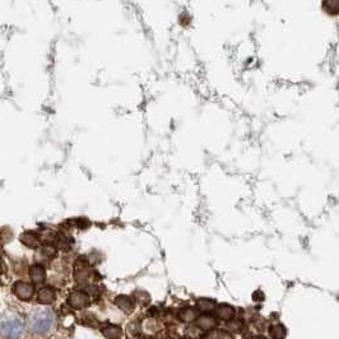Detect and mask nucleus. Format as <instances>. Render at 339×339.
Returning <instances> with one entry per match:
<instances>
[{
  "label": "nucleus",
  "instance_id": "nucleus-1",
  "mask_svg": "<svg viewBox=\"0 0 339 339\" xmlns=\"http://www.w3.org/2000/svg\"><path fill=\"white\" fill-rule=\"evenodd\" d=\"M52 324V313L50 310H37L29 317V327L37 334H43Z\"/></svg>",
  "mask_w": 339,
  "mask_h": 339
},
{
  "label": "nucleus",
  "instance_id": "nucleus-2",
  "mask_svg": "<svg viewBox=\"0 0 339 339\" xmlns=\"http://www.w3.org/2000/svg\"><path fill=\"white\" fill-rule=\"evenodd\" d=\"M23 325L19 320L11 319L3 325V334L8 339H17L22 334Z\"/></svg>",
  "mask_w": 339,
  "mask_h": 339
},
{
  "label": "nucleus",
  "instance_id": "nucleus-3",
  "mask_svg": "<svg viewBox=\"0 0 339 339\" xmlns=\"http://www.w3.org/2000/svg\"><path fill=\"white\" fill-rule=\"evenodd\" d=\"M68 302L71 308L75 309V310H79V309L86 308V306L89 305V296L83 291H75L69 296Z\"/></svg>",
  "mask_w": 339,
  "mask_h": 339
},
{
  "label": "nucleus",
  "instance_id": "nucleus-4",
  "mask_svg": "<svg viewBox=\"0 0 339 339\" xmlns=\"http://www.w3.org/2000/svg\"><path fill=\"white\" fill-rule=\"evenodd\" d=\"M13 292L19 300L27 301L33 295V286L27 282H17L13 286Z\"/></svg>",
  "mask_w": 339,
  "mask_h": 339
},
{
  "label": "nucleus",
  "instance_id": "nucleus-5",
  "mask_svg": "<svg viewBox=\"0 0 339 339\" xmlns=\"http://www.w3.org/2000/svg\"><path fill=\"white\" fill-rule=\"evenodd\" d=\"M29 277H31V281L34 285H41V283L45 282V269L41 265H33L29 268Z\"/></svg>",
  "mask_w": 339,
  "mask_h": 339
},
{
  "label": "nucleus",
  "instance_id": "nucleus-6",
  "mask_svg": "<svg viewBox=\"0 0 339 339\" xmlns=\"http://www.w3.org/2000/svg\"><path fill=\"white\" fill-rule=\"evenodd\" d=\"M115 304H116L117 308L125 314H130L134 310V304H133V300L128 296H119L115 300Z\"/></svg>",
  "mask_w": 339,
  "mask_h": 339
},
{
  "label": "nucleus",
  "instance_id": "nucleus-7",
  "mask_svg": "<svg viewBox=\"0 0 339 339\" xmlns=\"http://www.w3.org/2000/svg\"><path fill=\"white\" fill-rule=\"evenodd\" d=\"M19 240L23 245L28 246V248L36 249L40 246V240H38L37 235L33 234V232H24V234L20 235Z\"/></svg>",
  "mask_w": 339,
  "mask_h": 339
},
{
  "label": "nucleus",
  "instance_id": "nucleus-8",
  "mask_svg": "<svg viewBox=\"0 0 339 339\" xmlns=\"http://www.w3.org/2000/svg\"><path fill=\"white\" fill-rule=\"evenodd\" d=\"M102 334L107 339H121L123 331L117 325H106L102 328Z\"/></svg>",
  "mask_w": 339,
  "mask_h": 339
},
{
  "label": "nucleus",
  "instance_id": "nucleus-9",
  "mask_svg": "<svg viewBox=\"0 0 339 339\" xmlns=\"http://www.w3.org/2000/svg\"><path fill=\"white\" fill-rule=\"evenodd\" d=\"M38 302L42 305H48L55 300V292L50 287H45L38 292Z\"/></svg>",
  "mask_w": 339,
  "mask_h": 339
},
{
  "label": "nucleus",
  "instance_id": "nucleus-10",
  "mask_svg": "<svg viewBox=\"0 0 339 339\" xmlns=\"http://www.w3.org/2000/svg\"><path fill=\"white\" fill-rule=\"evenodd\" d=\"M217 315L223 320H231L235 317V310L232 306L223 304V305H220L217 309Z\"/></svg>",
  "mask_w": 339,
  "mask_h": 339
},
{
  "label": "nucleus",
  "instance_id": "nucleus-11",
  "mask_svg": "<svg viewBox=\"0 0 339 339\" xmlns=\"http://www.w3.org/2000/svg\"><path fill=\"white\" fill-rule=\"evenodd\" d=\"M217 324L216 319L211 315H205V317H200L197 320V325L200 329H204V331H209V329L214 328Z\"/></svg>",
  "mask_w": 339,
  "mask_h": 339
},
{
  "label": "nucleus",
  "instance_id": "nucleus-12",
  "mask_svg": "<svg viewBox=\"0 0 339 339\" xmlns=\"http://www.w3.org/2000/svg\"><path fill=\"white\" fill-rule=\"evenodd\" d=\"M323 8L332 15L339 14V0H323Z\"/></svg>",
  "mask_w": 339,
  "mask_h": 339
},
{
  "label": "nucleus",
  "instance_id": "nucleus-13",
  "mask_svg": "<svg viewBox=\"0 0 339 339\" xmlns=\"http://www.w3.org/2000/svg\"><path fill=\"white\" fill-rule=\"evenodd\" d=\"M203 339H234L231 334L225 331H212L209 332Z\"/></svg>",
  "mask_w": 339,
  "mask_h": 339
},
{
  "label": "nucleus",
  "instance_id": "nucleus-14",
  "mask_svg": "<svg viewBox=\"0 0 339 339\" xmlns=\"http://www.w3.org/2000/svg\"><path fill=\"white\" fill-rule=\"evenodd\" d=\"M198 308H199V310L202 311H212L214 308H216V301H213V300H208V299H202L198 301Z\"/></svg>",
  "mask_w": 339,
  "mask_h": 339
},
{
  "label": "nucleus",
  "instance_id": "nucleus-15",
  "mask_svg": "<svg viewBox=\"0 0 339 339\" xmlns=\"http://www.w3.org/2000/svg\"><path fill=\"white\" fill-rule=\"evenodd\" d=\"M271 337L273 339H283L286 337V329L282 325H276L272 327L271 329Z\"/></svg>",
  "mask_w": 339,
  "mask_h": 339
},
{
  "label": "nucleus",
  "instance_id": "nucleus-16",
  "mask_svg": "<svg viewBox=\"0 0 339 339\" xmlns=\"http://www.w3.org/2000/svg\"><path fill=\"white\" fill-rule=\"evenodd\" d=\"M195 318H197V311L193 310V309H185L180 314V319L183 322H193Z\"/></svg>",
  "mask_w": 339,
  "mask_h": 339
},
{
  "label": "nucleus",
  "instance_id": "nucleus-17",
  "mask_svg": "<svg viewBox=\"0 0 339 339\" xmlns=\"http://www.w3.org/2000/svg\"><path fill=\"white\" fill-rule=\"evenodd\" d=\"M248 339H267V338H265V337H263V336H253Z\"/></svg>",
  "mask_w": 339,
  "mask_h": 339
}]
</instances>
